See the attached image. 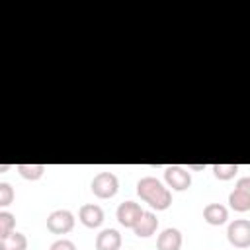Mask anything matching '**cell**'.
Returning <instances> with one entry per match:
<instances>
[{
  "label": "cell",
  "instance_id": "cell-1",
  "mask_svg": "<svg viewBox=\"0 0 250 250\" xmlns=\"http://www.w3.org/2000/svg\"><path fill=\"white\" fill-rule=\"evenodd\" d=\"M137 193L143 201H146L152 209L156 211H164L172 205V193L168 188L162 186L160 180L152 178V176H145L137 182Z\"/></svg>",
  "mask_w": 250,
  "mask_h": 250
},
{
  "label": "cell",
  "instance_id": "cell-2",
  "mask_svg": "<svg viewBox=\"0 0 250 250\" xmlns=\"http://www.w3.org/2000/svg\"><path fill=\"white\" fill-rule=\"evenodd\" d=\"M90 188H92V193H94L96 197H100V199H109V197H113V195L117 193V189H119V180H117V176H115L113 172H100V174L94 176Z\"/></svg>",
  "mask_w": 250,
  "mask_h": 250
},
{
  "label": "cell",
  "instance_id": "cell-3",
  "mask_svg": "<svg viewBox=\"0 0 250 250\" xmlns=\"http://www.w3.org/2000/svg\"><path fill=\"white\" fill-rule=\"evenodd\" d=\"M227 238L236 248H248L250 246V221L248 219H236L227 229Z\"/></svg>",
  "mask_w": 250,
  "mask_h": 250
},
{
  "label": "cell",
  "instance_id": "cell-4",
  "mask_svg": "<svg viewBox=\"0 0 250 250\" xmlns=\"http://www.w3.org/2000/svg\"><path fill=\"white\" fill-rule=\"evenodd\" d=\"M74 227V215L68 209H57L47 217V229L53 234H66Z\"/></svg>",
  "mask_w": 250,
  "mask_h": 250
},
{
  "label": "cell",
  "instance_id": "cell-5",
  "mask_svg": "<svg viewBox=\"0 0 250 250\" xmlns=\"http://www.w3.org/2000/svg\"><path fill=\"white\" fill-rule=\"evenodd\" d=\"M164 180L176 191H186L191 186V174H189V170H186L184 166H176V164L174 166H166Z\"/></svg>",
  "mask_w": 250,
  "mask_h": 250
},
{
  "label": "cell",
  "instance_id": "cell-6",
  "mask_svg": "<svg viewBox=\"0 0 250 250\" xmlns=\"http://www.w3.org/2000/svg\"><path fill=\"white\" fill-rule=\"evenodd\" d=\"M141 215H143V209H141V205L135 203V201H123V203H119V207H117V221H119L125 229H133L135 223L141 219Z\"/></svg>",
  "mask_w": 250,
  "mask_h": 250
},
{
  "label": "cell",
  "instance_id": "cell-7",
  "mask_svg": "<svg viewBox=\"0 0 250 250\" xmlns=\"http://www.w3.org/2000/svg\"><path fill=\"white\" fill-rule=\"evenodd\" d=\"M78 219L88 229H98L104 223V209L96 203H86L78 211Z\"/></svg>",
  "mask_w": 250,
  "mask_h": 250
},
{
  "label": "cell",
  "instance_id": "cell-8",
  "mask_svg": "<svg viewBox=\"0 0 250 250\" xmlns=\"http://www.w3.org/2000/svg\"><path fill=\"white\" fill-rule=\"evenodd\" d=\"M156 229H158V219H156V215L150 213V211H143L141 219H139V221L135 223V227H133V230H135V234H137L139 238H148V236H152V234L156 232Z\"/></svg>",
  "mask_w": 250,
  "mask_h": 250
},
{
  "label": "cell",
  "instance_id": "cell-9",
  "mask_svg": "<svg viewBox=\"0 0 250 250\" xmlns=\"http://www.w3.org/2000/svg\"><path fill=\"white\" fill-rule=\"evenodd\" d=\"M158 250H180L182 248V232L178 229H164L156 238Z\"/></svg>",
  "mask_w": 250,
  "mask_h": 250
},
{
  "label": "cell",
  "instance_id": "cell-10",
  "mask_svg": "<svg viewBox=\"0 0 250 250\" xmlns=\"http://www.w3.org/2000/svg\"><path fill=\"white\" fill-rule=\"evenodd\" d=\"M121 248V234L115 229H104L96 236V250H119Z\"/></svg>",
  "mask_w": 250,
  "mask_h": 250
},
{
  "label": "cell",
  "instance_id": "cell-11",
  "mask_svg": "<svg viewBox=\"0 0 250 250\" xmlns=\"http://www.w3.org/2000/svg\"><path fill=\"white\" fill-rule=\"evenodd\" d=\"M203 219H205V223H209V225H213V227H219V225H225V223H227L229 211H227V207L221 205V203H209V205H205V209H203Z\"/></svg>",
  "mask_w": 250,
  "mask_h": 250
},
{
  "label": "cell",
  "instance_id": "cell-12",
  "mask_svg": "<svg viewBox=\"0 0 250 250\" xmlns=\"http://www.w3.org/2000/svg\"><path fill=\"white\" fill-rule=\"evenodd\" d=\"M0 250H27V238L23 232H10L0 240Z\"/></svg>",
  "mask_w": 250,
  "mask_h": 250
},
{
  "label": "cell",
  "instance_id": "cell-13",
  "mask_svg": "<svg viewBox=\"0 0 250 250\" xmlns=\"http://www.w3.org/2000/svg\"><path fill=\"white\" fill-rule=\"evenodd\" d=\"M229 205L238 213H246L250 209V191H242L234 188V191L229 193Z\"/></svg>",
  "mask_w": 250,
  "mask_h": 250
},
{
  "label": "cell",
  "instance_id": "cell-14",
  "mask_svg": "<svg viewBox=\"0 0 250 250\" xmlns=\"http://www.w3.org/2000/svg\"><path fill=\"white\" fill-rule=\"evenodd\" d=\"M16 168H18V172H20L21 178L31 180V182L39 180L45 174V164H18Z\"/></svg>",
  "mask_w": 250,
  "mask_h": 250
},
{
  "label": "cell",
  "instance_id": "cell-15",
  "mask_svg": "<svg viewBox=\"0 0 250 250\" xmlns=\"http://www.w3.org/2000/svg\"><path fill=\"white\" fill-rule=\"evenodd\" d=\"M211 170H213V176L217 180L227 182V180H230L238 174V164H213Z\"/></svg>",
  "mask_w": 250,
  "mask_h": 250
},
{
  "label": "cell",
  "instance_id": "cell-16",
  "mask_svg": "<svg viewBox=\"0 0 250 250\" xmlns=\"http://www.w3.org/2000/svg\"><path fill=\"white\" fill-rule=\"evenodd\" d=\"M16 227V217L10 211H0V240L4 236H8L10 232H14Z\"/></svg>",
  "mask_w": 250,
  "mask_h": 250
},
{
  "label": "cell",
  "instance_id": "cell-17",
  "mask_svg": "<svg viewBox=\"0 0 250 250\" xmlns=\"http://www.w3.org/2000/svg\"><path fill=\"white\" fill-rule=\"evenodd\" d=\"M14 201V188L10 184H0V207H8Z\"/></svg>",
  "mask_w": 250,
  "mask_h": 250
},
{
  "label": "cell",
  "instance_id": "cell-18",
  "mask_svg": "<svg viewBox=\"0 0 250 250\" xmlns=\"http://www.w3.org/2000/svg\"><path fill=\"white\" fill-rule=\"evenodd\" d=\"M49 250H76V246H74V242H72V240L59 238V240H55V242L51 244V248H49Z\"/></svg>",
  "mask_w": 250,
  "mask_h": 250
},
{
  "label": "cell",
  "instance_id": "cell-19",
  "mask_svg": "<svg viewBox=\"0 0 250 250\" xmlns=\"http://www.w3.org/2000/svg\"><path fill=\"white\" fill-rule=\"evenodd\" d=\"M234 188L236 189H242V191H250V178H240Z\"/></svg>",
  "mask_w": 250,
  "mask_h": 250
},
{
  "label": "cell",
  "instance_id": "cell-20",
  "mask_svg": "<svg viewBox=\"0 0 250 250\" xmlns=\"http://www.w3.org/2000/svg\"><path fill=\"white\" fill-rule=\"evenodd\" d=\"M10 168H12L10 164H0V174H2V172H8Z\"/></svg>",
  "mask_w": 250,
  "mask_h": 250
}]
</instances>
